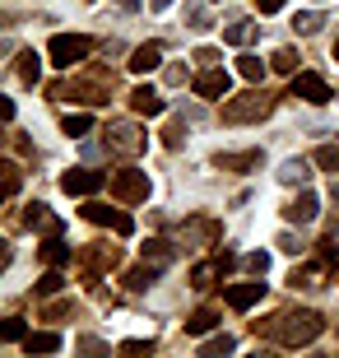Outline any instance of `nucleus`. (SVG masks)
<instances>
[{
	"instance_id": "1",
	"label": "nucleus",
	"mask_w": 339,
	"mask_h": 358,
	"mask_svg": "<svg viewBox=\"0 0 339 358\" xmlns=\"http://www.w3.org/2000/svg\"><path fill=\"white\" fill-rule=\"evenodd\" d=\"M321 326H326V321L316 317V312H279V317H270V321H256V335L298 349V345H312L316 335H321Z\"/></svg>"
},
{
	"instance_id": "2",
	"label": "nucleus",
	"mask_w": 339,
	"mask_h": 358,
	"mask_svg": "<svg viewBox=\"0 0 339 358\" xmlns=\"http://www.w3.org/2000/svg\"><path fill=\"white\" fill-rule=\"evenodd\" d=\"M274 112V98L265 89H251V93H237V98H228L223 103V121H233V126H242V121H261Z\"/></svg>"
},
{
	"instance_id": "3",
	"label": "nucleus",
	"mask_w": 339,
	"mask_h": 358,
	"mask_svg": "<svg viewBox=\"0 0 339 358\" xmlns=\"http://www.w3.org/2000/svg\"><path fill=\"white\" fill-rule=\"evenodd\" d=\"M89 52H93V42H89V38H79V33H56V38L47 42V56H52L61 70L79 66V61H84Z\"/></svg>"
},
{
	"instance_id": "4",
	"label": "nucleus",
	"mask_w": 339,
	"mask_h": 358,
	"mask_svg": "<svg viewBox=\"0 0 339 358\" xmlns=\"http://www.w3.org/2000/svg\"><path fill=\"white\" fill-rule=\"evenodd\" d=\"M112 196L126 200V205H140V200H149V173H135V168H126V173H112Z\"/></svg>"
},
{
	"instance_id": "5",
	"label": "nucleus",
	"mask_w": 339,
	"mask_h": 358,
	"mask_svg": "<svg viewBox=\"0 0 339 358\" xmlns=\"http://www.w3.org/2000/svg\"><path fill=\"white\" fill-rule=\"evenodd\" d=\"M107 149L121 154V159H135V154L144 149V135L135 131L131 121H117V126H107Z\"/></svg>"
},
{
	"instance_id": "6",
	"label": "nucleus",
	"mask_w": 339,
	"mask_h": 358,
	"mask_svg": "<svg viewBox=\"0 0 339 358\" xmlns=\"http://www.w3.org/2000/svg\"><path fill=\"white\" fill-rule=\"evenodd\" d=\"M103 186H107V177L93 173V168H70V173L61 177V191H66V196H98Z\"/></svg>"
},
{
	"instance_id": "7",
	"label": "nucleus",
	"mask_w": 339,
	"mask_h": 358,
	"mask_svg": "<svg viewBox=\"0 0 339 358\" xmlns=\"http://www.w3.org/2000/svg\"><path fill=\"white\" fill-rule=\"evenodd\" d=\"M191 89H196L200 98H228V89H233V75H228V70H219V66H205L196 80H191Z\"/></svg>"
},
{
	"instance_id": "8",
	"label": "nucleus",
	"mask_w": 339,
	"mask_h": 358,
	"mask_svg": "<svg viewBox=\"0 0 339 358\" xmlns=\"http://www.w3.org/2000/svg\"><path fill=\"white\" fill-rule=\"evenodd\" d=\"M84 219H89V224H103V228H112V233H121V238H126V233H131V214H121V210H112V205H98V200H89V205H84Z\"/></svg>"
},
{
	"instance_id": "9",
	"label": "nucleus",
	"mask_w": 339,
	"mask_h": 358,
	"mask_svg": "<svg viewBox=\"0 0 339 358\" xmlns=\"http://www.w3.org/2000/svg\"><path fill=\"white\" fill-rule=\"evenodd\" d=\"M237 261H233V252H219L214 256V261H205V266H196L191 270V289H214V279H223V270H233Z\"/></svg>"
},
{
	"instance_id": "10",
	"label": "nucleus",
	"mask_w": 339,
	"mask_h": 358,
	"mask_svg": "<svg viewBox=\"0 0 339 358\" xmlns=\"http://www.w3.org/2000/svg\"><path fill=\"white\" fill-rule=\"evenodd\" d=\"M293 98H302V103H330V98H335V93H330V84L321 80V75H298V80H293Z\"/></svg>"
},
{
	"instance_id": "11",
	"label": "nucleus",
	"mask_w": 339,
	"mask_h": 358,
	"mask_svg": "<svg viewBox=\"0 0 339 358\" xmlns=\"http://www.w3.org/2000/svg\"><path fill=\"white\" fill-rule=\"evenodd\" d=\"M117 261H121L117 247H89V252H79V266H84V275H89V279H98V270L117 266Z\"/></svg>"
},
{
	"instance_id": "12",
	"label": "nucleus",
	"mask_w": 339,
	"mask_h": 358,
	"mask_svg": "<svg viewBox=\"0 0 339 358\" xmlns=\"http://www.w3.org/2000/svg\"><path fill=\"white\" fill-rule=\"evenodd\" d=\"M316 214H321V200H316L312 191H302L298 200H288V205H284V219H288V224H312Z\"/></svg>"
},
{
	"instance_id": "13",
	"label": "nucleus",
	"mask_w": 339,
	"mask_h": 358,
	"mask_svg": "<svg viewBox=\"0 0 339 358\" xmlns=\"http://www.w3.org/2000/svg\"><path fill=\"white\" fill-rule=\"evenodd\" d=\"M261 298H265L261 279H251V284H233V289H228V307H233V312H247V307H256Z\"/></svg>"
},
{
	"instance_id": "14",
	"label": "nucleus",
	"mask_w": 339,
	"mask_h": 358,
	"mask_svg": "<svg viewBox=\"0 0 339 358\" xmlns=\"http://www.w3.org/2000/svg\"><path fill=\"white\" fill-rule=\"evenodd\" d=\"M158 66H163V47H158V42H144V47L131 52V70L135 75H149V70H158Z\"/></svg>"
},
{
	"instance_id": "15",
	"label": "nucleus",
	"mask_w": 339,
	"mask_h": 358,
	"mask_svg": "<svg viewBox=\"0 0 339 358\" xmlns=\"http://www.w3.org/2000/svg\"><path fill=\"white\" fill-rule=\"evenodd\" d=\"M214 238H219V224H209V219H191V224L182 228V242H186V247H196V242L214 247Z\"/></svg>"
},
{
	"instance_id": "16",
	"label": "nucleus",
	"mask_w": 339,
	"mask_h": 358,
	"mask_svg": "<svg viewBox=\"0 0 339 358\" xmlns=\"http://www.w3.org/2000/svg\"><path fill=\"white\" fill-rule=\"evenodd\" d=\"M131 107H135V112H140V117H158V112H163V107H168V103H163V98H158V93L149 89V84H140V89L131 93Z\"/></svg>"
},
{
	"instance_id": "17",
	"label": "nucleus",
	"mask_w": 339,
	"mask_h": 358,
	"mask_svg": "<svg viewBox=\"0 0 339 358\" xmlns=\"http://www.w3.org/2000/svg\"><path fill=\"white\" fill-rule=\"evenodd\" d=\"M261 163V154L256 149H247V154H219V168L223 173H247V168H256Z\"/></svg>"
},
{
	"instance_id": "18",
	"label": "nucleus",
	"mask_w": 339,
	"mask_h": 358,
	"mask_svg": "<svg viewBox=\"0 0 339 358\" xmlns=\"http://www.w3.org/2000/svg\"><path fill=\"white\" fill-rule=\"evenodd\" d=\"M70 256H75V252H70V247H66L61 238H56V233H52L47 242H42V261H47V266H56V270H61V266L70 261Z\"/></svg>"
},
{
	"instance_id": "19",
	"label": "nucleus",
	"mask_w": 339,
	"mask_h": 358,
	"mask_svg": "<svg viewBox=\"0 0 339 358\" xmlns=\"http://www.w3.org/2000/svg\"><path fill=\"white\" fill-rule=\"evenodd\" d=\"M251 33H256V24H247V19H233V24L223 28V42H228V47H247Z\"/></svg>"
},
{
	"instance_id": "20",
	"label": "nucleus",
	"mask_w": 339,
	"mask_h": 358,
	"mask_svg": "<svg viewBox=\"0 0 339 358\" xmlns=\"http://www.w3.org/2000/svg\"><path fill=\"white\" fill-rule=\"evenodd\" d=\"M28 228H47V233H61V219H52L47 205H28Z\"/></svg>"
},
{
	"instance_id": "21",
	"label": "nucleus",
	"mask_w": 339,
	"mask_h": 358,
	"mask_svg": "<svg viewBox=\"0 0 339 358\" xmlns=\"http://www.w3.org/2000/svg\"><path fill=\"white\" fill-rule=\"evenodd\" d=\"M56 349H61V335H56V331L28 335V354H56Z\"/></svg>"
},
{
	"instance_id": "22",
	"label": "nucleus",
	"mask_w": 339,
	"mask_h": 358,
	"mask_svg": "<svg viewBox=\"0 0 339 358\" xmlns=\"http://www.w3.org/2000/svg\"><path fill=\"white\" fill-rule=\"evenodd\" d=\"M219 326V312H209V307H200L196 317H186V335H205Z\"/></svg>"
},
{
	"instance_id": "23",
	"label": "nucleus",
	"mask_w": 339,
	"mask_h": 358,
	"mask_svg": "<svg viewBox=\"0 0 339 358\" xmlns=\"http://www.w3.org/2000/svg\"><path fill=\"white\" fill-rule=\"evenodd\" d=\"M158 270H163V266H140V270H131V275H126V289H131V293H144L158 279Z\"/></svg>"
},
{
	"instance_id": "24",
	"label": "nucleus",
	"mask_w": 339,
	"mask_h": 358,
	"mask_svg": "<svg viewBox=\"0 0 339 358\" xmlns=\"http://www.w3.org/2000/svg\"><path fill=\"white\" fill-rule=\"evenodd\" d=\"M279 182H284V186H302V182H307V163H302V159L279 163Z\"/></svg>"
},
{
	"instance_id": "25",
	"label": "nucleus",
	"mask_w": 339,
	"mask_h": 358,
	"mask_svg": "<svg viewBox=\"0 0 339 358\" xmlns=\"http://www.w3.org/2000/svg\"><path fill=\"white\" fill-rule=\"evenodd\" d=\"M38 75H42V66H38V52H19V80L33 89L38 84Z\"/></svg>"
},
{
	"instance_id": "26",
	"label": "nucleus",
	"mask_w": 339,
	"mask_h": 358,
	"mask_svg": "<svg viewBox=\"0 0 339 358\" xmlns=\"http://www.w3.org/2000/svg\"><path fill=\"white\" fill-rule=\"evenodd\" d=\"M237 75L251 80V84H261L265 80V61H261V56H242V61H237Z\"/></svg>"
},
{
	"instance_id": "27",
	"label": "nucleus",
	"mask_w": 339,
	"mask_h": 358,
	"mask_svg": "<svg viewBox=\"0 0 339 358\" xmlns=\"http://www.w3.org/2000/svg\"><path fill=\"white\" fill-rule=\"evenodd\" d=\"M233 349H237L233 335H214V340H205V345H200V354H205V358H219V354H233Z\"/></svg>"
},
{
	"instance_id": "28",
	"label": "nucleus",
	"mask_w": 339,
	"mask_h": 358,
	"mask_svg": "<svg viewBox=\"0 0 339 358\" xmlns=\"http://www.w3.org/2000/svg\"><path fill=\"white\" fill-rule=\"evenodd\" d=\"M270 66L279 70V75H293V70H298V52H293V47H279V52L270 56Z\"/></svg>"
},
{
	"instance_id": "29",
	"label": "nucleus",
	"mask_w": 339,
	"mask_h": 358,
	"mask_svg": "<svg viewBox=\"0 0 339 358\" xmlns=\"http://www.w3.org/2000/svg\"><path fill=\"white\" fill-rule=\"evenodd\" d=\"M186 24L196 28V33H205V28H209V10L200 5V0H186Z\"/></svg>"
},
{
	"instance_id": "30",
	"label": "nucleus",
	"mask_w": 339,
	"mask_h": 358,
	"mask_svg": "<svg viewBox=\"0 0 339 358\" xmlns=\"http://www.w3.org/2000/svg\"><path fill=\"white\" fill-rule=\"evenodd\" d=\"M321 24H326V19H321L316 10H307V14H298V19H293V28H298L302 38H312V33H321Z\"/></svg>"
},
{
	"instance_id": "31",
	"label": "nucleus",
	"mask_w": 339,
	"mask_h": 358,
	"mask_svg": "<svg viewBox=\"0 0 339 358\" xmlns=\"http://www.w3.org/2000/svg\"><path fill=\"white\" fill-rule=\"evenodd\" d=\"M149 256H154V266H168L172 247H168V242H158V238H149V242H144V261H149Z\"/></svg>"
},
{
	"instance_id": "32",
	"label": "nucleus",
	"mask_w": 339,
	"mask_h": 358,
	"mask_svg": "<svg viewBox=\"0 0 339 358\" xmlns=\"http://www.w3.org/2000/svg\"><path fill=\"white\" fill-rule=\"evenodd\" d=\"M316 168L339 173V145H321V149H316Z\"/></svg>"
},
{
	"instance_id": "33",
	"label": "nucleus",
	"mask_w": 339,
	"mask_h": 358,
	"mask_svg": "<svg viewBox=\"0 0 339 358\" xmlns=\"http://www.w3.org/2000/svg\"><path fill=\"white\" fill-rule=\"evenodd\" d=\"M163 145H168V149H182L186 145V121H172L168 131H163Z\"/></svg>"
},
{
	"instance_id": "34",
	"label": "nucleus",
	"mask_w": 339,
	"mask_h": 358,
	"mask_svg": "<svg viewBox=\"0 0 339 358\" xmlns=\"http://www.w3.org/2000/svg\"><path fill=\"white\" fill-rule=\"evenodd\" d=\"M38 293H42V298H52V293H61V270H56V266H52L47 275L38 279Z\"/></svg>"
},
{
	"instance_id": "35",
	"label": "nucleus",
	"mask_w": 339,
	"mask_h": 358,
	"mask_svg": "<svg viewBox=\"0 0 339 358\" xmlns=\"http://www.w3.org/2000/svg\"><path fill=\"white\" fill-rule=\"evenodd\" d=\"M335 252H339V242H335V238H326L321 247H316V261H321V266H335Z\"/></svg>"
},
{
	"instance_id": "36",
	"label": "nucleus",
	"mask_w": 339,
	"mask_h": 358,
	"mask_svg": "<svg viewBox=\"0 0 339 358\" xmlns=\"http://www.w3.org/2000/svg\"><path fill=\"white\" fill-rule=\"evenodd\" d=\"M89 126H93V121L84 117V112H75V117H66V135H84Z\"/></svg>"
},
{
	"instance_id": "37",
	"label": "nucleus",
	"mask_w": 339,
	"mask_h": 358,
	"mask_svg": "<svg viewBox=\"0 0 339 358\" xmlns=\"http://www.w3.org/2000/svg\"><path fill=\"white\" fill-rule=\"evenodd\" d=\"M247 270L265 275V270H270V256H265V252H251V256H247Z\"/></svg>"
},
{
	"instance_id": "38",
	"label": "nucleus",
	"mask_w": 339,
	"mask_h": 358,
	"mask_svg": "<svg viewBox=\"0 0 339 358\" xmlns=\"http://www.w3.org/2000/svg\"><path fill=\"white\" fill-rule=\"evenodd\" d=\"M279 252H288V256H298V252H302V242L293 238V233H284V238H279Z\"/></svg>"
},
{
	"instance_id": "39",
	"label": "nucleus",
	"mask_w": 339,
	"mask_h": 358,
	"mask_svg": "<svg viewBox=\"0 0 339 358\" xmlns=\"http://www.w3.org/2000/svg\"><path fill=\"white\" fill-rule=\"evenodd\" d=\"M163 80H168V84H186V66H168V70H163Z\"/></svg>"
},
{
	"instance_id": "40",
	"label": "nucleus",
	"mask_w": 339,
	"mask_h": 358,
	"mask_svg": "<svg viewBox=\"0 0 339 358\" xmlns=\"http://www.w3.org/2000/svg\"><path fill=\"white\" fill-rule=\"evenodd\" d=\"M196 61H200V66H219V52H214V47H200Z\"/></svg>"
},
{
	"instance_id": "41",
	"label": "nucleus",
	"mask_w": 339,
	"mask_h": 358,
	"mask_svg": "<svg viewBox=\"0 0 339 358\" xmlns=\"http://www.w3.org/2000/svg\"><path fill=\"white\" fill-rule=\"evenodd\" d=\"M5 191H10V196H14V191H19V168H14V163H10V168H5Z\"/></svg>"
},
{
	"instance_id": "42",
	"label": "nucleus",
	"mask_w": 339,
	"mask_h": 358,
	"mask_svg": "<svg viewBox=\"0 0 339 358\" xmlns=\"http://www.w3.org/2000/svg\"><path fill=\"white\" fill-rule=\"evenodd\" d=\"M5 340H24V321H5Z\"/></svg>"
},
{
	"instance_id": "43",
	"label": "nucleus",
	"mask_w": 339,
	"mask_h": 358,
	"mask_svg": "<svg viewBox=\"0 0 339 358\" xmlns=\"http://www.w3.org/2000/svg\"><path fill=\"white\" fill-rule=\"evenodd\" d=\"M121 354H149V340H131V345H121Z\"/></svg>"
},
{
	"instance_id": "44",
	"label": "nucleus",
	"mask_w": 339,
	"mask_h": 358,
	"mask_svg": "<svg viewBox=\"0 0 339 358\" xmlns=\"http://www.w3.org/2000/svg\"><path fill=\"white\" fill-rule=\"evenodd\" d=\"M256 5H261V14H274V10H284L288 0H256Z\"/></svg>"
},
{
	"instance_id": "45",
	"label": "nucleus",
	"mask_w": 339,
	"mask_h": 358,
	"mask_svg": "<svg viewBox=\"0 0 339 358\" xmlns=\"http://www.w3.org/2000/svg\"><path fill=\"white\" fill-rule=\"evenodd\" d=\"M172 0H149V10H168Z\"/></svg>"
},
{
	"instance_id": "46",
	"label": "nucleus",
	"mask_w": 339,
	"mask_h": 358,
	"mask_svg": "<svg viewBox=\"0 0 339 358\" xmlns=\"http://www.w3.org/2000/svg\"><path fill=\"white\" fill-rule=\"evenodd\" d=\"M121 5H126V10H140V0H121Z\"/></svg>"
},
{
	"instance_id": "47",
	"label": "nucleus",
	"mask_w": 339,
	"mask_h": 358,
	"mask_svg": "<svg viewBox=\"0 0 339 358\" xmlns=\"http://www.w3.org/2000/svg\"><path fill=\"white\" fill-rule=\"evenodd\" d=\"M335 61H339V38H335Z\"/></svg>"
}]
</instances>
